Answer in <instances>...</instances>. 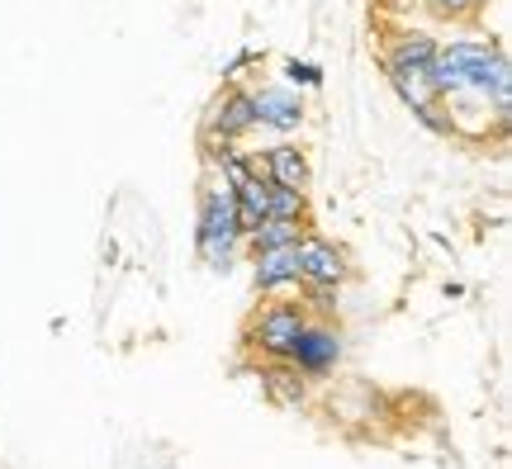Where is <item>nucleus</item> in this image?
Returning a JSON list of instances; mask_svg holds the SVG:
<instances>
[{"instance_id":"39448f33","label":"nucleus","mask_w":512,"mask_h":469,"mask_svg":"<svg viewBox=\"0 0 512 469\" xmlns=\"http://www.w3.org/2000/svg\"><path fill=\"white\" fill-rule=\"evenodd\" d=\"M256 256V289L261 294H275L285 285H299V261H294V242L290 247H266V252H252Z\"/></svg>"},{"instance_id":"f03ea898","label":"nucleus","mask_w":512,"mask_h":469,"mask_svg":"<svg viewBox=\"0 0 512 469\" xmlns=\"http://www.w3.org/2000/svg\"><path fill=\"white\" fill-rule=\"evenodd\" d=\"M290 361L299 365L304 375H328L332 365L342 361V337H337V327L304 323L299 337H294V346H290Z\"/></svg>"},{"instance_id":"9d476101","label":"nucleus","mask_w":512,"mask_h":469,"mask_svg":"<svg viewBox=\"0 0 512 469\" xmlns=\"http://www.w3.org/2000/svg\"><path fill=\"white\" fill-rule=\"evenodd\" d=\"M299 228H304V223H290V218H261L242 242H247L252 252H266V247H290V242H299Z\"/></svg>"},{"instance_id":"ddd939ff","label":"nucleus","mask_w":512,"mask_h":469,"mask_svg":"<svg viewBox=\"0 0 512 469\" xmlns=\"http://www.w3.org/2000/svg\"><path fill=\"white\" fill-rule=\"evenodd\" d=\"M290 81H318V72H313V67H304V62H290Z\"/></svg>"},{"instance_id":"423d86ee","label":"nucleus","mask_w":512,"mask_h":469,"mask_svg":"<svg viewBox=\"0 0 512 469\" xmlns=\"http://www.w3.org/2000/svg\"><path fill=\"white\" fill-rule=\"evenodd\" d=\"M261 384H266V398L271 403H280V408H299L304 403V394H309V379H304V370L285 356V361H275L261 370Z\"/></svg>"},{"instance_id":"9b49d317","label":"nucleus","mask_w":512,"mask_h":469,"mask_svg":"<svg viewBox=\"0 0 512 469\" xmlns=\"http://www.w3.org/2000/svg\"><path fill=\"white\" fill-rule=\"evenodd\" d=\"M309 204H304V190H285V185H271L266 190V218H290V223H304Z\"/></svg>"},{"instance_id":"1a4fd4ad","label":"nucleus","mask_w":512,"mask_h":469,"mask_svg":"<svg viewBox=\"0 0 512 469\" xmlns=\"http://www.w3.org/2000/svg\"><path fill=\"white\" fill-rule=\"evenodd\" d=\"M432 57H437V43L427 34H408L399 38L389 57H384V67H399V72H432Z\"/></svg>"},{"instance_id":"0eeeda50","label":"nucleus","mask_w":512,"mask_h":469,"mask_svg":"<svg viewBox=\"0 0 512 469\" xmlns=\"http://www.w3.org/2000/svg\"><path fill=\"white\" fill-rule=\"evenodd\" d=\"M247 128H256L252 95H247V91L223 95L219 105H214V114H209V133H219V138H242Z\"/></svg>"},{"instance_id":"20e7f679","label":"nucleus","mask_w":512,"mask_h":469,"mask_svg":"<svg viewBox=\"0 0 512 469\" xmlns=\"http://www.w3.org/2000/svg\"><path fill=\"white\" fill-rule=\"evenodd\" d=\"M252 109H256V124H271V128H280V133H294V128L304 124V100L294 91L266 86V91L252 95Z\"/></svg>"},{"instance_id":"7ed1b4c3","label":"nucleus","mask_w":512,"mask_h":469,"mask_svg":"<svg viewBox=\"0 0 512 469\" xmlns=\"http://www.w3.org/2000/svg\"><path fill=\"white\" fill-rule=\"evenodd\" d=\"M294 261H299V280H309V285H342L347 280V256L337 252L332 242H323V237L299 233Z\"/></svg>"},{"instance_id":"f257e3e1","label":"nucleus","mask_w":512,"mask_h":469,"mask_svg":"<svg viewBox=\"0 0 512 469\" xmlns=\"http://www.w3.org/2000/svg\"><path fill=\"white\" fill-rule=\"evenodd\" d=\"M304 323H309V318H304V308H299V304H275V308H266V313H261L252 327H247V342H252L261 356L285 361Z\"/></svg>"},{"instance_id":"6e6552de","label":"nucleus","mask_w":512,"mask_h":469,"mask_svg":"<svg viewBox=\"0 0 512 469\" xmlns=\"http://www.w3.org/2000/svg\"><path fill=\"white\" fill-rule=\"evenodd\" d=\"M261 166H266V181L271 185H285V190H304L309 185V157L299 147H271Z\"/></svg>"},{"instance_id":"f8f14e48","label":"nucleus","mask_w":512,"mask_h":469,"mask_svg":"<svg viewBox=\"0 0 512 469\" xmlns=\"http://www.w3.org/2000/svg\"><path fill=\"white\" fill-rule=\"evenodd\" d=\"M432 10H441V15H460V10H470L475 0H427Z\"/></svg>"}]
</instances>
